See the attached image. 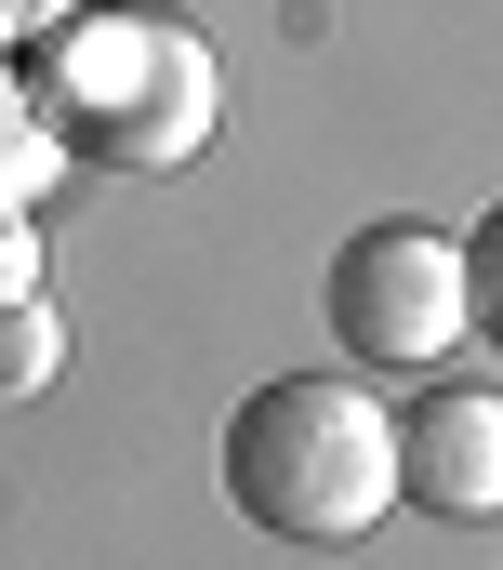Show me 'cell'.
<instances>
[{"label":"cell","mask_w":503,"mask_h":570,"mask_svg":"<svg viewBox=\"0 0 503 570\" xmlns=\"http://www.w3.org/2000/svg\"><path fill=\"white\" fill-rule=\"evenodd\" d=\"M80 0H0V40H40V27H67Z\"/></svg>","instance_id":"cell-9"},{"label":"cell","mask_w":503,"mask_h":570,"mask_svg":"<svg viewBox=\"0 0 503 570\" xmlns=\"http://www.w3.org/2000/svg\"><path fill=\"white\" fill-rule=\"evenodd\" d=\"M451 253H464V332H491V358H503V199L451 239Z\"/></svg>","instance_id":"cell-7"},{"label":"cell","mask_w":503,"mask_h":570,"mask_svg":"<svg viewBox=\"0 0 503 570\" xmlns=\"http://www.w3.org/2000/svg\"><path fill=\"white\" fill-rule=\"evenodd\" d=\"M332 332H345L358 372H437L464 345V253L437 226H411V213L358 226L332 253Z\"/></svg>","instance_id":"cell-3"},{"label":"cell","mask_w":503,"mask_h":570,"mask_svg":"<svg viewBox=\"0 0 503 570\" xmlns=\"http://www.w3.org/2000/svg\"><path fill=\"white\" fill-rule=\"evenodd\" d=\"M226 504L278 544H358L397 518V451H384V399L345 372H278L226 412Z\"/></svg>","instance_id":"cell-2"},{"label":"cell","mask_w":503,"mask_h":570,"mask_svg":"<svg viewBox=\"0 0 503 570\" xmlns=\"http://www.w3.org/2000/svg\"><path fill=\"white\" fill-rule=\"evenodd\" d=\"M13 292H40V239H27V213H0V305Z\"/></svg>","instance_id":"cell-8"},{"label":"cell","mask_w":503,"mask_h":570,"mask_svg":"<svg viewBox=\"0 0 503 570\" xmlns=\"http://www.w3.org/2000/svg\"><path fill=\"white\" fill-rule=\"evenodd\" d=\"M40 186H53V134H40V107L0 80V213H27Z\"/></svg>","instance_id":"cell-6"},{"label":"cell","mask_w":503,"mask_h":570,"mask_svg":"<svg viewBox=\"0 0 503 570\" xmlns=\"http://www.w3.org/2000/svg\"><path fill=\"white\" fill-rule=\"evenodd\" d=\"M384 451H397V504L477 531L503 518V399L491 385H424L411 412H384Z\"/></svg>","instance_id":"cell-4"},{"label":"cell","mask_w":503,"mask_h":570,"mask_svg":"<svg viewBox=\"0 0 503 570\" xmlns=\"http://www.w3.org/2000/svg\"><path fill=\"white\" fill-rule=\"evenodd\" d=\"M53 159H93V173H172L213 146V53L172 27V13H67L27 40V80Z\"/></svg>","instance_id":"cell-1"},{"label":"cell","mask_w":503,"mask_h":570,"mask_svg":"<svg viewBox=\"0 0 503 570\" xmlns=\"http://www.w3.org/2000/svg\"><path fill=\"white\" fill-rule=\"evenodd\" d=\"M53 358H67L53 305H40V292H13V305H0V399H40V385H53Z\"/></svg>","instance_id":"cell-5"}]
</instances>
